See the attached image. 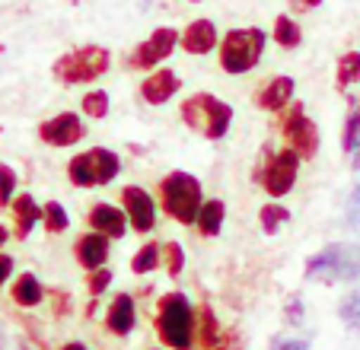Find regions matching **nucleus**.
Masks as SVG:
<instances>
[{
  "label": "nucleus",
  "mask_w": 360,
  "mask_h": 350,
  "mask_svg": "<svg viewBox=\"0 0 360 350\" xmlns=\"http://www.w3.org/2000/svg\"><path fill=\"white\" fill-rule=\"evenodd\" d=\"M10 210H13V236L16 239H26L41 223V204L35 201L32 195H16Z\"/></svg>",
  "instance_id": "6ab92c4d"
},
{
  "label": "nucleus",
  "mask_w": 360,
  "mask_h": 350,
  "mask_svg": "<svg viewBox=\"0 0 360 350\" xmlns=\"http://www.w3.org/2000/svg\"><path fill=\"white\" fill-rule=\"evenodd\" d=\"M198 341H201V350H230V337L217 325V316H214L211 306L198 309Z\"/></svg>",
  "instance_id": "412c9836"
},
{
  "label": "nucleus",
  "mask_w": 360,
  "mask_h": 350,
  "mask_svg": "<svg viewBox=\"0 0 360 350\" xmlns=\"http://www.w3.org/2000/svg\"><path fill=\"white\" fill-rule=\"evenodd\" d=\"M224 220H226V204L220 201V197H207V201L201 204V214H198L195 229L201 233V236L214 239V236H220V229H224Z\"/></svg>",
  "instance_id": "4be33fe9"
},
{
  "label": "nucleus",
  "mask_w": 360,
  "mask_h": 350,
  "mask_svg": "<svg viewBox=\"0 0 360 350\" xmlns=\"http://www.w3.org/2000/svg\"><path fill=\"white\" fill-rule=\"evenodd\" d=\"M357 141H360V105L354 102V108L347 112V118H345V131H341V150L351 153V150L357 147Z\"/></svg>",
  "instance_id": "2f4dec72"
},
{
  "label": "nucleus",
  "mask_w": 360,
  "mask_h": 350,
  "mask_svg": "<svg viewBox=\"0 0 360 350\" xmlns=\"http://www.w3.org/2000/svg\"><path fill=\"white\" fill-rule=\"evenodd\" d=\"M360 83V51H345L335 64V86L347 93L351 86Z\"/></svg>",
  "instance_id": "393cba45"
},
{
  "label": "nucleus",
  "mask_w": 360,
  "mask_h": 350,
  "mask_svg": "<svg viewBox=\"0 0 360 350\" xmlns=\"http://www.w3.org/2000/svg\"><path fill=\"white\" fill-rule=\"evenodd\" d=\"M86 223H89V229H96V233H102V236H109V239H124L131 226L124 207H115L109 201H96L86 214Z\"/></svg>",
  "instance_id": "4468645a"
},
{
  "label": "nucleus",
  "mask_w": 360,
  "mask_h": 350,
  "mask_svg": "<svg viewBox=\"0 0 360 350\" xmlns=\"http://www.w3.org/2000/svg\"><path fill=\"white\" fill-rule=\"evenodd\" d=\"M160 264H163V245L150 239V242H143L141 249L134 252V258H131V274H137V277L153 274Z\"/></svg>",
  "instance_id": "b1692460"
},
{
  "label": "nucleus",
  "mask_w": 360,
  "mask_h": 350,
  "mask_svg": "<svg viewBox=\"0 0 360 350\" xmlns=\"http://www.w3.org/2000/svg\"><path fill=\"white\" fill-rule=\"evenodd\" d=\"M157 335L166 347L191 350L198 341V309L182 290H169L157 299Z\"/></svg>",
  "instance_id": "f257e3e1"
},
{
  "label": "nucleus",
  "mask_w": 360,
  "mask_h": 350,
  "mask_svg": "<svg viewBox=\"0 0 360 350\" xmlns=\"http://www.w3.org/2000/svg\"><path fill=\"white\" fill-rule=\"evenodd\" d=\"M122 207H124V214H128V223L134 233H141V236L153 233L157 216H160V201H153V195H150L147 188H141V185H124Z\"/></svg>",
  "instance_id": "9d476101"
},
{
  "label": "nucleus",
  "mask_w": 360,
  "mask_h": 350,
  "mask_svg": "<svg viewBox=\"0 0 360 350\" xmlns=\"http://www.w3.org/2000/svg\"><path fill=\"white\" fill-rule=\"evenodd\" d=\"M274 131L287 141V147L297 150L300 160H313V156L319 153V143H322L319 128H316V122L306 115L303 102H290L284 112L274 115Z\"/></svg>",
  "instance_id": "6e6552de"
},
{
  "label": "nucleus",
  "mask_w": 360,
  "mask_h": 350,
  "mask_svg": "<svg viewBox=\"0 0 360 350\" xmlns=\"http://www.w3.org/2000/svg\"><path fill=\"white\" fill-rule=\"evenodd\" d=\"M122 175V156L109 147H89L68 162V179L74 188H99Z\"/></svg>",
  "instance_id": "423d86ee"
},
{
  "label": "nucleus",
  "mask_w": 360,
  "mask_h": 350,
  "mask_svg": "<svg viewBox=\"0 0 360 350\" xmlns=\"http://www.w3.org/2000/svg\"><path fill=\"white\" fill-rule=\"evenodd\" d=\"M16 188H20V175H16L13 166L0 162V207H10L16 197Z\"/></svg>",
  "instance_id": "c756f323"
},
{
  "label": "nucleus",
  "mask_w": 360,
  "mask_h": 350,
  "mask_svg": "<svg viewBox=\"0 0 360 350\" xmlns=\"http://www.w3.org/2000/svg\"><path fill=\"white\" fill-rule=\"evenodd\" d=\"M347 156H351V160H347V162H351V169H354V172H360V141H357V147H354Z\"/></svg>",
  "instance_id": "58836bf2"
},
{
  "label": "nucleus",
  "mask_w": 360,
  "mask_h": 350,
  "mask_svg": "<svg viewBox=\"0 0 360 350\" xmlns=\"http://www.w3.org/2000/svg\"><path fill=\"white\" fill-rule=\"evenodd\" d=\"M112 67V51L102 45H80L70 48L51 64V77L64 86H89L102 80Z\"/></svg>",
  "instance_id": "20e7f679"
},
{
  "label": "nucleus",
  "mask_w": 360,
  "mask_h": 350,
  "mask_svg": "<svg viewBox=\"0 0 360 350\" xmlns=\"http://www.w3.org/2000/svg\"><path fill=\"white\" fill-rule=\"evenodd\" d=\"M179 89H182V77L172 67H157L141 80L137 93H141V99L147 105H166V102H172L179 96Z\"/></svg>",
  "instance_id": "f8f14e48"
},
{
  "label": "nucleus",
  "mask_w": 360,
  "mask_h": 350,
  "mask_svg": "<svg viewBox=\"0 0 360 350\" xmlns=\"http://www.w3.org/2000/svg\"><path fill=\"white\" fill-rule=\"evenodd\" d=\"M341 252H345V242H332L322 252H316L309 261H306L303 274L313 277V280L322 283H338V268H341Z\"/></svg>",
  "instance_id": "a211bd4d"
},
{
  "label": "nucleus",
  "mask_w": 360,
  "mask_h": 350,
  "mask_svg": "<svg viewBox=\"0 0 360 350\" xmlns=\"http://www.w3.org/2000/svg\"><path fill=\"white\" fill-rule=\"evenodd\" d=\"M188 4H198V0H188Z\"/></svg>",
  "instance_id": "79ce46f5"
},
{
  "label": "nucleus",
  "mask_w": 360,
  "mask_h": 350,
  "mask_svg": "<svg viewBox=\"0 0 360 350\" xmlns=\"http://www.w3.org/2000/svg\"><path fill=\"white\" fill-rule=\"evenodd\" d=\"M163 268L169 280H179V274L185 271V249L179 242H163Z\"/></svg>",
  "instance_id": "7c9ffc66"
},
{
  "label": "nucleus",
  "mask_w": 360,
  "mask_h": 350,
  "mask_svg": "<svg viewBox=\"0 0 360 350\" xmlns=\"http://www.w3.org/2000/svg\"><path fill=\"white\" fill-rule=\"evenodd\" d=\"M109 252H112V239L102 236V233H96V229L83 233V236L77 239V245H74V258H77V264H80L86 274H89V271L105 268Z\"/></svg>",
  "instance_id": "dca6fc26"
},
{
  "label": "nucleus",
  "mask_w": 360,
  "mask_h": 350,
  "mask_svg": "<svg viewBox=\"0 0 360 350\" xmlns=\"http://www.w3.org/2000/svg\"><path fill=\"white\" fill-rule=\"evenodd\" d=\"M83 137H86V124H83V115L77 112H58L39 124V141L48 143V147L64 150L80 143Z\"/></svg>",
  "instance_id": "9b49d317"
},
{
  "label": "nucleus",
  "mask_w": 360,
  "mask_h": 350,
  "mask_svg": "<svg viewBox=\"0 0 360 350\" xmlns=\"http://www.w3.org/2000/svg\"><path fill=\"white\" fill-rule=\"evenodd\" d=\"M271 39L278 41V48H284V51H297V48L303 45V29H300V22L293 20V16L281 13V16H274Z\"/></svg>",
  "instance_id": "5701e85b"
},
{
  "label": "nucleus",
  "mask_w": 360,
  "mask_h": 350,
  "mask_svg": "<svg viewBox=\"0 0 360 350\" xmlns=\"http://www.w3.org/2000/svg\"><path fill=\"white\" fill-rule=\"evenodd\" d=\"M61 350H89V347H86V344H83V341H68Z\"/></svg>",
  "instance_id": "a19ab883"
},
{
  "label": "nucleus",
  "mask_w": 360,
  "mask_h": 350,
  "mask_svg": "<svg viewBox=\"0 0 360 350\" xmlns=\"http://www.w3.org/2000/svg\"><path fill=\"white\" fill-rule=\"evenodd\" d=\"M41 226H45V233H51V236H61V233H68V229H70L68 207H64L61 201L41 204Z\"/></svg>",
  "instance_id": "a878e982"
},
{
  "label": "nucleus",
  "mask_w": 360,
  "mask_h": 350,
  "mask_svg": "<svg viewBox=\"0 0 360 350\" xmlns=\"http://www.w3.org/2000/svg\"><path fill=\"white\" fill-rule=\"evenodd\" d=\"M13 268H16V258L7 255V252H0V287L13 277Z\"/></svg>",
  "instance_id": "c9c22d12"
},
{
  "label": "nucleus",
  "mask_w": 360,
  "mask_h": 350,
  "mask_svg": "<svg viewBox=\"0 0 360 350\" xmlns=\"http://www.w3.org/2000/svg\"><path fill=\"white\" fill-rule=\"evenodd\" d=\"M268 35L259 26H243V29H230L226 35H220L217 45V61L220 70L230 77H243L262 64V54H265Z\"/></svg>",
  "instance_id": "f03ea898"
},
{
  "label": "nucleus",
  "mask_w": 360,
  "mask_h": 350,
  "mask_svg": "<svg viewBox=\"0 0 360 350\" xmlns=\"http://www.w3.org/2000/svg\"><path fill=\"white\" fill-rule=\"evenodd\" d=\"M338 318L347 325V328H357L360 325V287L347 290L338 303Z\"/></svg>",
  "instance_id": "c85d7f7f"
},
{
  "label": "nucleus",
  "mask_w": 360,
  "mask_h": 350,
  "mask_svg": "<svg viewBox=\"0 0 360 350\" xmlns=\"http://www.w3.org/2000/svg\"><path fill=\"white\" fill-rule=\"evenodd\" d=\"M160 207L169 220L182 223V226H195L198 214H201V204H204V191L198 175L185 172V169H176V172L163 175L160 182Z\"/></svg>",
  "instance_id": "7ed1b4c3"
},
{
  "label": "nucleus",
  "mask_w": 360,
  "mask_h": 350,
  "mask_svg": "<svg viewBox=\"0 0 360 350\" xmlns=\"http://www.w3.org/2000/svg\"><path fill=\"white\" fill-rule=\"evenodd\" d=\"M80 115L83 118H96V122H102V118L109 115V93H105V89H89V93H83Z\"/></svg>",
  "instance_id": "cd10ccee"
},
{
  "label": "nucleus",
  "mask_w": 360,
  "mask_h": 350,
  "mask_svg": "<svg viewBox=\"0 0 360 350\" xmlns=\"http://www.w3.org/2000/svg\"><path fill=\"white\" fill-rule=\"evenodd\" d=\"M109 287H112V271L109 268H99V271H89L86 274V290H89V297L93 299H99Z\"/></svg>",
  "instance_id": "72a5a7b5"
},
{
  "label": "nucleus",
  "mask_w": 360,
  "mask_h": 350,
  "mask_svg": "<svg viewBox=\"0 0 360 350\" xmlns=\"http://www.w3.org/2000/svg\"><path fill=\"white\" fill-rule=\"evenodd\" d=\"M287 220H290V210L281 207L274 197L259 207V226H262V233H265V236H274V233H278Z\"/></svg>",
  "instance_id": "bb28decb"
},
{
  "label": "nucleus",
  "mask_w": 360,
  "mask_h": 350,
  "mask_svg": "<svg viewBox=\"0 0 360 350\" xmlns=\"http://www.w3.org/2000/svg\"><path fill=\"white\" fill-rule=\"evenodd\" d=\"M293 96H297V80L293 77H268L265 83H262L259 89H255V96H252V102L262 108V112L268 115H278L284 112L287 105L293 102Z\"/></svg>",
  "instance_id": "ddd939ff"
},
{
  "label": "nucleus",
  "mask_w": 360,
  "mask_h": 350,
  "mask_svg": "<svg viewBox=\"0 0 360 350\" xmlns=\"http://www.w3.org/2000/svg\"><path fill=\"white\" fill-rule=\"evenodd\" d=\"M345 223L347 226H357L360 223V182L351 188V195H347V204H345Z\"/></svg>",
  "instance_id": "f704fd0d"
},
{
  "label": "nucleus",
  "mask_w": 360,
  "mask_h": 350,
  "mask_svg": "<svg viewBox=\"0 0 360 350\" xmlns=\"http://www.w3.org/2000/svg\"><path fill=\"white\" fill-rule=\"evenodd\" d=\"M179 45H182V51L195 54V58L217 51V45H220L217 22H214V20H191L188 26L182 29V39H179Z\"/></svg>",
  "instance_id": "2eb2a0df"
},
{
  "label": "nucleus",
  "mask_w": 360,
  "mask_h": 350,
  "mask_svg": "<svg viewBox=\"0 0 360 350\" xmlns=\"http://www.w3.org/2000/svg\"><path fill=\"white\" fill-rule=\"evenodd\" d=\"M326 0H290V7L297 10V13H306V10H319Z\"/></svg>",
  "instance_id": "4c0bfd02"
},
{
  "label": "nucleus",
  "mask_w": 360,
  "mask_h": 350,
  "mask_svg": "<svg viewBox=\"0 0 360 350\" xmlns=\"http://www.w3.org/2000/svg\"><path fill=\"white\" fill-rule=\"evenodd\" d=\"M179 112L182 122L204 141H224L233 124V105L214 93H191Z\"/></svg>",
  "instance_id": "39448f33"
},
{
  "label": "nucleus",
  "mask_w": 360,
  "mask_h": 350,
  "mask_svg": "<svg viewBox=\"0 0 360 350\" xmlns=\"http://www.w3.org/2000/svg\"><path fill=\"white\" fill-rule=\"evenodd\" d=\"M284 322L290 325V328H300V325L306 322V306H303V297L300 293H290L284 303Z\"/></svg>",
  "instance_id": "473e14b6"
},
{
  "label": "nucleus",
  "mask_w": 360,
  "mask_h": 350,
  "mask_svg": "<svg viewBox=\"0 0 360 350\" xmlns=\"http://www.w3.org/2000/svg\"><path fill=\"white\" fill-rule=\"evenodd\" d=\"M105 328L115 337H128L137 328V299L131 293H118L105 309Z\"/></svg>",
  "instance_id": "f3484780"
},
{
  "label": "nucleus",
  "mask_w": 360,
  "mask_h": 350,
  "mask_svg": "<svg viewBox=\"0 0 360 350\" xmlns=\"http://www.w3.org/2000/svg\"><path fill=\"white\" fill-rule=\"evenodd\" d=\"M271 350H309V341H303V337H284V341H274Z\"/></svg>",
  "instance_id": "e433bc0d"
},
{
  "label": "nucleus",
  "mask_w": 360,
  "mask_h": 350,
  "mask_svg": "<svg viewBox=\"0 0 360 350\" xmlns=\"http://www.w3.org/2000/svg\"><path fill=\"white\" fill-rule=\"evenodd\" d=\"M7 242H10V229L0 223V252H4V245H7Z\"/></svg>",
  "instance_id": "ea45409f"
},
{
  "label": "nucleus",
  "mask_w": 360,
  "mask_h": 350,
  "mask_svg": "<svg viewBox=\"0 0 360 350\" xmlns=\"http://www.w3.org/2000/svg\"><path fill=\"white\" fill-rule=\"evenodd\" d=\"M179 29L172 26H157L131 54H124V70H137V74H150V70L163 67L179 48Z\"/></svg>",
  "instance_id": "1a4fd4ad"
},
{
  "label": "nucleus",
  "mask_w": 360,
  "mask_h": 350,
  "mask_svg": "<svg viewBox=\"0 0 360 350\" xmlns=\"http://www.w3.org/2000/svg\"><path fill=\"white\" fill-rule=\"evenodd\" d=\"M265 160H262V166L252 172V179L262 185V188L268 191V197H274V201H281V197H287L293 191V185H297V175H300V153L297 150H290L284 143L281 150H271L265 147Z\"/></svg>",
  "instance_id": "0eeeda50"
},
{
  "label": "nucleus",
  "mask_w": 360,
  "mask_h": 350,
  "mask_svg": "<svg viewBox=\"0 0 360 350\" xmlns=\"http://www.w3.org/2000/svg\"><path fill=\"white\" fill-rule=\"evenodd\" d=\"M10 297H13V303L22 306V309H35V306L45 303V283H41L32 271H22V274H16V280L10 283Z\"/></svg>",
  "instance_id": "aec40b11"
}]
</instances>
